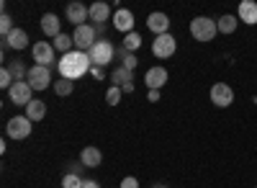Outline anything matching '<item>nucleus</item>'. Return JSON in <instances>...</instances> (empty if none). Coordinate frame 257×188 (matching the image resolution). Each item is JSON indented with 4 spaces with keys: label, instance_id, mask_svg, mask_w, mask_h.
Segmentation results:
<instances>
[{
    "label": "nucleus",
    "instance_id": "obj_1",
    "mask_svg": "<svg viewBox=\"0 0 257 188\" xmlns=\"http://www.w3.org/2000/svg\"><path fill=\"white\" fill-rule=\"evenodd\" d=\"M90 67H93L90 54H88V52H80V49H72V52H67V54H62V59L57 62L59 75H62L64 80H72V82H75L77 77H82V75H88Z\"/></svg>",
    "mask_w": 257,
    "mask_h": 188
},
{
    "label": "nucleus",
    "instance_id": "obj_2",
    "mask_svg": "<svg viewBox=\"0 0 257 188\" xmlns=\"http://www.w3.org/2000/svg\"><path fill=\"white\" fill-rule=\"evenodd\" d=\"M219 34V26L213 18H206V16H198L190 21V36L196 41H211L213 36Z\"/></svg>",
    "mask_w": 257,
    "mask_h": 188
},
{
    "label": "nucleus",
    "instance_id": "obj_3",
    "mask_svg": "<svg viewBox=\"0 0 257 188\" xmlns=\"http://www.w3.org/2000/svg\"><path fill=\"white\" fill-rule=\"evenodd\" d=\"M88 54H90V59H93V65L105 67V65H108V62L113 59L116 49H113V44H111L108 39H98V41H95V47H93Z\"/></svg>",
    "mask_w": 257,
    "mask_h": 188
},
{
    "label": "nucleus",
    "instance_id": "obj_4",
    "mask_svg": "<svg viewBox=\"0 0 257 188\" xmlns=\"http://www.w3.org/2000/svg\"><path fill=\"white\" fill-rule=\"evenodd\" d=\"M54 44H49V41H36V44L31 47V57H34V65L39 67H52L54 65Z\"/></svg>",
    "mask_w": 257,
    "mask_h": 188
},
{
    "label": "nucleus",
    "instance_id": "obj_5",
    "mask_svg": "<svg viewBox=\"0 0 257 188\" xmlns=\"http://www.w3.org/2000/svg\"><path fill=\"white\" fill-rule=\"evenodd\" d=\"M95 34H98V29L95 26H77L75 29V34H72V39H75V47L80 49V52H90L93 47H95Z\"/></svg>",
    "mask_w": 257,
    "mask_h": 188
},
{
    "label": "nucleus",
    "instance_id": "obj_6",
    "mask_svg": "<svg viewBox=\"0 0 257 188\" xmlns=\"http://www.w3.org/2000/svg\"><path fill=\"white\" fill-rule=\"evenodd\" d=\"M178 49V41L173 34H162V36H155L152 41V54L160 57V59H167V57H173Z\"/></svg>",
    "mask_w": 257,
    "mask_h": 188
},
{
    "label": "nucleus",
    "instance_id": "obj_7",
    "mask_svg": "<svg viewBox=\"0 0 257 188\" xmlns=\"http://www.w3.org/2000/svg\"><path fill=\"white\" fill-rule=\"evenodd\" d=\"M31 124L34 121L29 116H13L6 124V132H8L11 139H26V137H31Z\"/></svg>",
    "mask_w": 257,
    "mask_h": 188
},
{
    "label": "nucleus",
    "instance_id": "obj_8",
    "mask_svg": "<svg viewBox=\"0 0 257 188\" xmlns=\"http://www.w3.org/2000/svg\"><path fill=\"white\" fill-rule=\"evenodd\" d=\"M26 82H29L34 90H47V88L52 85V70H49V67H39V65H34V67L29 70Z\"/></svg>",
    "mask_w": 257,
    "mask_h": 188
},
{
    "label": "nucleus",
    "instance_id": "obj_9",
    "mask_svg": "<svg viewBox=\"0 0 257 188\" xmlns=\"http://www.w3.org/2000/svg\"><path fill=\"white\" fill-rule=\"evenodd\" d=\"M34 88L29 85L26 80H21V82H13V88L8 90V98H11V103L13 106H29V103L34 101Z\"/></svg>",
    "mask_w": 257,
    "mask_h": 188
},
{
    "label": "nucleus",
    "instance_id": "obj_10",
    "mask_svg": "<svg viewBox=\"0 0 257 188\" xmlns=\"http://www.w3.org/2000/svg\"><path fill=\"white\" fill-rule=\"evenodd\" d=\"M211 103L219 109H229L234 103V90L226 85V82H216V85H211Z\"/></svg>",
    "mask_w": 257,
    "mask_h": 188
},
{
    "label": "nucleus",
    "instance_id": "obj_11",
    "mask_svg": "<svg viewBox=\"0 0 257 188\" xmlns=\"http://www.w3.org/2000/svg\"><path fill=\"white\" fill-rule=\"evenodd\" d=\"M113 26H116V31H121L123 36L132 34V31H134V13L128 11V8H118V11L113 13Z\"/></svg>",
    "mask_w": 257,
    "mask_h": 188
},
{
    "label": "nucleus",
    "instance_id": "obj_12",
    "mask_svg": "<svg viewBox=\"0 0 257 188\" xmlns=\"http://www.w3.org/2000/svg\"><path fill=\"white\" fill-rule=\"evenodd\" d=\"M147 29L152 31V34H157V36L167 34V29H170V16L162 13V11L149 13V18H147Z\"/></svg>",
    "mask_w": 257,
    "mask_h": 188
},
{
    "label": "nucleus",
    "instance_id": "obj_13",
    "mask_svg": "<svg viewBox=\"0 0 257 188\" xmlns=\"http://www.w3.org/2000/svg\"><path fill=\"white\" fill-rule=\"evenodd\" d=\"M85 18H90V8L88 6H82L80 0H75V3L67 6V21H70V24H75V29L77 26H85Z\"/></svg>",
    "mask_w": 257,
    "mask_h": 188
},
{
    "label": "nucleus",
    "instance_id": "obj_14",
    "mask_svg": "<svg viewBox=\"0 0 257 188\" xmlns=\"http://www.w3.org/2000/svg\"><path fill=\"white\" fill-rule=\"evenodd\" d=\"M167 70L165 67H152V70H147V75H144V85L149 88V90H160L165 82H167Z\"/></svg>",
    "mask_w": 257,
    "mask_h": 188
},
{
    "label": "nucleus",
    "instance_id": "obj_15",
    "mask_svg": "<svg viewBox=\"0 0 257 188\" xmlns=\"http://www.w3.org/2000/svg\"><path fill=\"white\" fill-rule=\"evenodd\" d=\"M62 21H59V16L57 13H44L41 16V31H44L47 36H52V39H57L62 31Z\"/></svg>",
    "mask_w": 257,
    "mask_h": 188
},
{
    "label": "nucleus",
    "instance_id": "obj_16",
    "mask_svg": "<svg viewBox=\"0 0 257 188\" xmlns=\"http://www.w3.org/2000/svg\"><path fill=\"white\" fill-rule=\"evenodd\" d=\"M237 13H239L237 18H242V24H249V26L257 24V3H254V0H242Z\"/></svg>",
    "mask_w": 257,
    "mask_h": 188
},
{
    "label": "nucleus",
    "instance_id": "obj_17",
    "mask_svg": "<svg viewBox=\"0 0 257 188\" xmlns=\"http://www.w3.org/2000/svg\"><path fill=\"white\" fill-rule=\"evenodd\" d=\"M108 16H113L108 3H103V0H98V3H93V6H90V21H93L95 26H103L105 21H108Z\"/></svg>",
    "mask_w": 257,
    "mask_h": 188
},
{
    "label": "nucleus",
    "instance_id": "obj_18",
    "mask_svg": "<svg viewBox=\"0 0 257 188\" xmlns=\"http://www.w3.org/2000/svg\"><path fill=\"white\" fill-rule=\"evenodd\" d=\"M6 47H11V49H16V52H21V49H26L29 47V34L24 31V29H13V34L3 41Z\"/></svg>",
    "mask_w": 257,
    "mask_h": 188
},
{
    "label": "nucleus",
    "instance_id": "obj_19",
    "mask_svg": "<svg viewBox=\"0 0 257 188\" xmlns=\"http://www.w3.org/2000/svg\"><path fill=\"white\" fill-rule=\"evenodd\" d=\"M100 160H103V155H100L98 147H85V150L80 152V162L85 165V168H98Z\"/></svg>",
    "mask_w": 257,
    "mask_h": 188
},
{
    "label": "nucleus",
    "instance_id": "obj_20",
    "mask_svg": "<svg viewBox=\"0 0 257 188\" xmlns=\"http://www.w3.org/2000/svg\"><path fill=\"white\" fill-rule=\"evenodd\" d=\"M26 116H29L31 121H41V119L47 116V103L34 98V101L29 103V106H26Z\"/></svg>",
    "mask_w": 257,
    "mask_h": 188
},
{
    "label": "nucleus",
    "instance_id": "obj_21",
    "mask_svg": "<svg viewBox=\"0 0 257 188\" xmlns=\"http://www.w3.org/2000/svg\"><path fill=\"white\" fill-rule=\"evenodd\" d=\"M237 24H239V18L231 16V13H226V16H221V18L216 21L219 34H234V31H237Z\"/></svg>",
    "mask_w": 257,
    "mask_h": 188
},
{
    "label": "nucleus",
    "instance_id": "obj_22",
    "mask_svg": "<svg viewBox=\"0 0 257 188\" xmlns=\"http://www.w3.org/2000/svg\"><path fill=\"white\" fill-rule=\"evenodd\" d=\"M72 47H75V39H72V36H67V34H59V36L54 39V49H57V52H62V54L72 52Z\"/></svg>",
    "mask_w": 257,
    "mask_h": 188
},
{
    "label": "nucleus",
    "instance_id": "obj_23",
    "mask_svg": "<svg viewBox=\"0 0 257 188\" xmlns=\"http://www.w3.org/2000/svg\"><path fill=\"white\" fill-rule=\"evenodd\" d=\"M72 80H64V77H59L57 82H54V96H59V98H67V96H72Z\"/></svg>",
    "mask_w": 257,
    "mask_h": 188
},
{
    "label": "nucleus",
    "instance_id": "obj_24",
    "mask_svg": "<svg viewBox=\"0 0 257 188\" xmlns=\"http://www.w3.org/2000/svg\"><path fill=\"white\" fill-rule=\"evenodd\" d=\"M111 82L113 85H118V88H123L126 82H132V70H126V67H118L113 75H111Z\"/></svg>",
    "mask_w": 257,
    "mask_h": 188
},
{
    "label": "nucleus",
    "instance_id": "obj_25",
    "mask_svg": "<svg viewBox=\"0 0 257 188\" xmlns=\"http://www.w3.org/2000/svg\"><path fill=\"white\" fill-rule=\"evenodd\" d=\"M8 70H11V75H13V80H16V82H21L24 77H29V70L24 67V62H21V59L11 62V65H8Z\"/></svg>",
    "mask_w": 257,
    "mask_h": 188
},
{
    "label": "nucleus",
    "instance_id": "obj_26",
    "mask_svg": "<svg viewBox=\"0 0 257 188\" xmlns=\"http://www.w3.org/2000/svg\"><path fill=\"white\" fill-rule=\"evenodd\" d=\"M139 47H142V36H139L137 31H132V34L123 36V49H126V52H137Z\"/></svg>",
    "mask_w": 257,
    "mask_h": 188
},
{
    "label": "nucleus",
    "instance_id": "obj_27",
    "mask_svg": "<svg viewBox=\"0 0 257 188\" xmlns=\"http://www.w3.org/2000/svg\"><path fill=\"white\" fill-rule=\"evenodd\" d=\"M13 21H11V16L8 13H3V16H0V34H3V39H8L11 34H13Z\"/></svg>",
    "mask_w": 257,
    "mask_h": 188
},
{
    "label": "nucleus",
    "instance_id": "obj_28",
    "mask_svg": "<svg viewBox=\"0 0 257 188\" xmlns=\"http://www.w3.org/2000/svg\"><path fill=\"white\" fill-rule=\"evenodd\" d=\"M62 188H82V178L75 173H67L62 178Z\"/></svg>",
    "mask_w": 257,
    "mask_h": 188
},
{
    "label": "nucleus",
    "instance_id": "obj_29",
    "mask_svg": "<svg viewBox=\"0 0 257 188\" xmlns=\"http://www.w3.org/2000/svg\"><path fill=\"white\" fill-rule=\"evenodd\" d=\"M118 57L123 59V65H121V67H126V70H134V67H137V54L126 52V49L121 47V54H118Z\"/></svg>",
    "mask_w": 257,
    "mask_h": 188
},
{
    "label": "nucleus",
    "instance_id": "obj_30",
    "mask_svg": "<svg viewBox=\"0 0 257 188\" xmlns=\"http://www.w3.org/2000/svg\"><path fill=\"white\" fill-rule=\"evenodd\" d=\"M121 93H123V90H121L118 85H111L108 93H105V103H108V106H116V103L121 101Z\"/></svg>",
    "mask_w": 257,
    "mask_h": 188
},
{
    "label": "nucleus",
    "instance_id": "obj_31",
    "mask_svg": "<svg viewBox=\"0 0 257 188\" xmlns=\"http://www.w3.org/2000/svg\"><path fill=\"white\" fill-rule=\"evenodd\" d=\"M13 75H11V70L6 67V70H0V88H3V90H11L13 88Z\"/></svg>",
    "mask_w": 257,
    "mask_h": 188
},
{
    "label": "nucleus",
    "instance_id": "obj_32",
    "mask_svg": "<svg viewBox=\"0 0 257 188\" xmlns=\"http://www.w3.org/2000/svg\"><path fill=\"white\" fill-rule=\"evenodd\" d=\"M118 188H139V180L134 178V175H126L123 180H121V185Z\"/></svg>",
    "mask_w": 257,
    "mask_h": 188
},
{
    "label": "nucleus",
    "instance_id": "obj_33",
    "mask_svg": "<svg viewBox=\"0 0 257 188\" xmlns=\"http://www.w3.org/2000/svg\"><path fill=\"white\" fill-rule=\"evenodd\" d=\"M88 75H93V77H95V80H103V77H105V75H103V67H98V65H93V67H90V72H88Z\"/></svg>",
    "mask_w": 257,
    "mask_h": 188
},
{
    "label": "nucleus",
    "instance_id": "obj_34",
    "mask_svg": "<svg viewBox=\"0 0 257 188\" xmlns=\"http://www.w3.org/2000/svg\"><path fill=\"white\" fill-rule=\"evenodd\" d=\"M82 168H85V165H82V162H72V165H70V173H75V175H80V170H82Z\"/></svg>",
    "mask_w": 257,
    "mask_h": 188
},
{
    "label": "nucleus",
    "instance_id": "obj_35",
    "mask_svg": "<svg viewBox=\"0 0 257 188\" xmlns=\"http://www.w3.org/2000/svg\"><path fill=\"white\" fill-rule=\"evenodd\" d=\"M82 188H100L98 180H82Z\"/></svg>",
    "mask_w": 257,
    "mask_h": 188
},
{
    "label": "nucleus",
    "instance_id": "obj_36",
    "mask_svg": "<svg viewBox=\"0 0 257 188\" xmlns=\"http://www.w3.org/2000/svg\"><path fill=\"white\" fill-rule=\"evenodd\" d=\"M147 98L152 101V103H155V101H160V90H149V96H147Z\"/></svg>",
    "mask_w": 257,
    "mask_h": 188
},
{
    "label": "nucleus",
    "instance_id": "obj_37",
    "mask_svg": "<svg viewBox=\"0 0 257 188\" xmlns=\"http://www.w3.org/2000/svg\"><path fill=\"white\" fill-rule=\"evenodd\" d=\"M121 90H123V93H132V90H134V80H132V82H126V85H123Z\"/></svg>",
    "mask_w": 257,
    "mask_h": 188
},
{
    "label": "nucleus",
    "instance_id": "obj_38",
    "mask_svg": "<svg viewBox=\"0 0 257 188\" xmlns=\"http://www.w3.org/2000/svg\"><path fill=\"white\" fill-rule=\"evenodd\" d=\"M152 188H167V185H165V183H155Z\"/></svg>",
    "mask_w": 257,
    "mask_h": 188
}]
</instances>
